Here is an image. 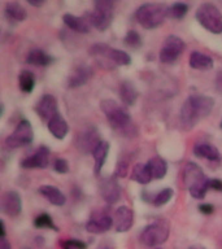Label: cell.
Here are the masks:
<instances>
[{"label":"cell","instance_id":"6da1fadb","mask_svg":"<svg viewBox=\"0 0 222 249\" xmlns=\"http://www.w3.org/2000/svg\"><path fill=\"white\" fill-rule=\"evenodd\" d=\"M213 108V97L200 95V93L190 95L181 108V124L186 130H191L200 121L209 116Z\"/></svg>","mask_w":222,"mask_h":249},{"label":"cell","instance_id":"7a4b0ae2","mask_svg":"<svg viewBox=\"0 0 222 249\" xmlns=\"http://www.w3.org/2000/svg\"><path fill=\"white\" fill-rule=\"evenodd\" d=\"M100 109L114 131L120 132L122 136L135 135V124L132 122L130 114L125 110L124 107H121L118 103L112 99H105L100 103Z\"/></svg>","mask_w":222,"mask_h":249},{"label":"cell","instance_id":"3957f363","mask_svg":"<svg viewBox=\"0 0 222 249\" xmlns=\"http://www.w3.org/2000/svg\"><path fill=\"white\" fill-rule=\"evenodd\" d=\"M90 54L93 60L105 69H112L116 66H128L131 64L130 54L125 51L112 48V47L103 44V43H95L90 48Z\"/></svg>","mask_w":222,"mask_h":249},{"label":"cell","instance_id":"277c9868","mask_svg":"<svg viewBox=\"0 0 222 249\" xmlns=\"http://www.w3.org/2000/svg\"><path fill=\"white\" fill-rule=\"evenodd\" d=\"M183 182L194 198L202 200L205 197L210 179L205 177L202 167L195 162H187L183 169Z\"/></svg>","mask_w":222,"mask_h":249},{"label":"cell","instance_id":"5b68a950","mask_svg":"<svg viewBox=\"0 0 222 249\" xmlns=\"http://www.w3.org/2000/svg\"><path fill=\"white\" fill-rule=\"evenodd\" d=\"M167 16V8L160 3L142 4L135 12V18L139 25L147 30L161 26Z\"/></svg>","mask_w":222,"mask_h":249},{"label":"cell","instance_id":"8992f818","mask_svg":"<svg viewBox=\"0 0 222 249\" xmlns=\"http://www.w3.org/2000/svg\"><path fill=\"white\" fill-rule=\"evenodd\" d=\"M198 22L212 34L222 33V13L214 4L203 3L195 13Z\"/></svg>","mask_w":222,"mask_h":249},{"label":"cell","instance_id":"52a82bcc","mask_svg":"<svg viewBox=\"0 0 222 249\" xmlns=\"http://www.w3.org/2000/svg\"><path fill=\"white\" fill-rule=\"evenodd\" d=\"M170 233L169 223L166 221H156L148 225L140 233V241L146 247H157L167 240Z\"/></svg>","mask_w":222,"mask_h":249},{"label":"cell","instance_id":"ba28073f","mask_svg":"<svg viewBox=\"0 0 222 249\" xmlns=\"http://www.w3.org/2000/svg\"><path fill=\"white\" fill-rule=\"evenodd\" d=\"M113 1H96L93 7L92 13L90 15V23L91 26L97 29L99 31H105L111 26L113 19Z\"/></svg>","mask_w":222,"mask_h":249},{"label":"cell","instance_id":"9c48e42d","mask_svg":"<svg viewBox=\"0 0 222 249\" xmlns=\"http://www.w3.org/2000/svg\"><path fill=\"white\" fill-rule=\"evenodd\" d=\"M33 139H34V132H33L30 122L27 120H22L17 124L15 131L5 139V145L8 148L15 149V148L29 145L33 143Z\"/></svg>","mask_w":222,"mask_h":249},{"label":"cell","instance_id":"30bf717a","mask_svg":"<svg viewBox=\"0 0 222 249\" xmlns=\"http://www.w3.org/2000/svg\"><path fill=\"white\" fill-rule=\"evenodd\" d=\"M185 48H186V44L182 38H179L177 35H169L164 40V46L160 51V61L164 64H173L181 57Z\"/></svg>","mask_w":222,"mask_h":249},{"label":"cell","instance_id":"8fae6325","mask_svg":"<svg viewBox=\"0 0 222 249\" xmlns=\"http://www.w3.org/2000/svg\"><path fill=\"white\" fill-rule=\"evenodd\" d=\"M100 136L95 127H89L78 134L75 144L82 153H92L95 148L100 144Z\"/></svg>","mask_w":222,"mask_h":249},{"label":"cell","instance_id":"7c38bea8","mask_svg":"<svg viewBox=\"0 0 222 249\" xmlns=\"http://www.w3.org/2000/svg\"><path fill=\"white\" fill-rule=\"evenodd\" d=\"M35 112H37V114H38L40 120L48 124L56 114H58L56 97L50 95V93L43 95L38 100V103H37Z\"/></svg>","mask_w":222,"mask_h":249},{"label":"cell","instance_id":"4fadbf2b","mask_svg":"<svg viewBox=\"0 0 222 249\" xmlns=\"http://www.w3.org/2000/svg\"><path fill=\"white\" fill-rule=\"evenodd\" d=\"M50 148L46 147V145H42L35 151L34 155L29 156L25 160H22L21 166L23 169H44L50 163Z\"/></svg>","mask_w":222,"mask_h":249},{"label":"cell","instance_id":"5bb4252c","mask_svg":"<svg viewBox=\"0 0 222 249\" xmlns=\"http://www.w3.org/2000/svg\"><path fill=\"white\" fill-rule=\"evenodd\" d=\"M100 195L108 205L116 204L121 197V187L114 177H109L101 180Z\"/></svg>","mask_w":222,"mask_h":249},{"label":"cell","instance_id":"9a60e30c","mask_svg":"<svg viewBox=\"0 0 222 249\" xmlns=\"http://www.w3.org/2000/svg\"><path fill=\"white\" fill-rule=\"evenodd\" d=\"M113 226V219L103 212H95L86 223V230L90 233H104Z\"/></svg>","mask_w":222,"mask_h":249},{"label":"cell","instance_id":"2e32d148","mask_svg":"<svg viewBox=\"0 0 222 249\" xmlns=\"http://www.w3.org/2000/svg\"><path fill=\"white\" fill-rule=\"evenodd\" d=\"M1 210L8 217H17L22 210V201L16 191H7L1 197Z\"/></svg>","mask_w":222,"mask_h":249},{"label":"cell","instance_id":"e0dca14e","mask_svg":"<svg viewBox=\"0 0 222 249\" xmlns=\"http://www.w3.org/2000/svg\"><path fill=\"white\" fill-rule=\"evenodd\" d=\"M114 229L117 232H126L132 227L134 223V213L129 206H120L114 213Z\"/></svg>","mask_w":222,"mask_h":249},{"label":"cell","instance_id":"ac0fdd59","mask_svg":"<svg viewBox=\"0 0 222 249\" xmlns=\"http://www.w3.org/2000/svg\"><path fill=\"white\" fill-rule=\"evenodd\" d=\"M92 69L89 65H78L73 70V73L70 74L69 79H68V86L70 89H78L81 86L86 85L87 82L92 77Z\"/></svg>","mask_w":222,"mask_h":249},{"label":"cell","instance_id":"d6986e66","mask_svg":"<svg viewBox=\"0 0 222 249\" xmlns=\"http://www.w3.org/2000/svg\"><path fill=\"white\" fill-rule=\"evenodd\" d=\"M62 21L70 30L75 31L78 34H89L90 30H91L90 19H86L83 17H78V16L66 13V15L62 16Z\"/></svg>","mask_w":222,"mask_h":249},{"label":"cell","instance_id":"ffe728a7","mask_svg":"<svg viewBox=\"0 0 222 249\" xmlns=\"http://www.w3.org/2000/svg\"><path fill=\"white\" fill-rule=\"evenodd\" d=\"M39 194L42 195L43 197L46 198V200H48L52 205H56V206L65 205V202H66L65 195L62 194L57 187L50 186V184H44V186L39 187Z\"/></svg>","mask_w":222,"mask_h":249},{"label":"cell","instance_id":"44dd1931","mask_svg":"<svg viewBox=\"0 0 222 249\" xmlns=\"http://www.w3.org/2000/svg\"><path fill=\"white\" fill-rule=\"evenodd\" d=\"M48 130L52 135L56 138V139H64L68 132H69V124L65 121L64 117H61L60 114H56V116L52 118V120L48 122Z\"/></svg>","mask_w":222,"mask_h":249},{"label":"cell","instance_id":"7402d4cb","mask_svg":"<svg viewBox=\"0 0 222 249\" xmlns=\"http://www.w3.org/2000/svg\"><path fill=\"white\" fill-rule=\"evenodd\" d=\"M109 153V143L108 142H104L101 140L100 144L95 148V151L92 152L93 162H95V166H93V171L95 174H100L101 169L104 166L105 161H107V157H108Z\"/></svg>","mask_w":222,"mask_h":249},{"label":"cell","instance_id":"603a6c76","mask_svg":"<svg viewBox=\"0 0 222 249\" xmlns=\"http://www.w3.org/2000/svg\"><path fill=\"white\" fill-rule=\"evenodd\" d=\"M213 58L199 51H194L190 54V66L196 70H210L213 68Z\"/></svg>","mask_w":222,"mask_h":249},{"label":"cell","instance_id":"cb8c5ba5","mask_svg":"<svg viewBox=\"0 0 222 249\" xmlns=\"http://www.w3.org/2000/svg\"><path fill=\"white\" fill-rule=\"evenodd\" d=\"M194 155L200 157V159L209 160V161H220L221 155L217 148L212 145V144H196L194 147Z\"/></svg>","mask_w":222,"mask_h":249},{"label":"cell","instance_id":"d4e9b609","mask_svg":"<svg viewBox=\"0 0 222 249\" xmlns=\"http://www.w3.org/2000/svg\"><path fill=\"white\" fill-rule=\"evenodd\" d=\"M4 12H5L8 19H12L16 22H22L27 18V11L25 9V7H22L19 3H16V1H9V3L5 4Z\"/></svg>","mask_w":222,"mask_h":249},{"label":"cell","instance_id":"484cf974","mask_svg":"<svg viewBox=\"0 0 222 249\" xmlns=\"http://www.w3.org/2000/svg\"><path fill=\"white\" fill-rule=\"evenodd\" d=\"M149 170H151L152 178L153 179H163L166 175L167 171V163L166 161L160 157V156H155L152 157L147 162Z\"/></svg>","mask_w":222,"mask_h":249},{"label":"cell","instance_id":"4316f807","mask_svg":"<svg viewBox=\"0 0 222 249\" xmlns=\"http://www.w3.org/2000/svg\"><path fill=\"white\" fill-rule=\"evenodd\" d=\"M26 62L35 66H48L54 62V57L42 50H31L27 54Z\"/></svg>","mask_w":222,"mask_h":249},{"label":"cell","instance_id":"83f0119b","mask_svg":"<svg viewBox=\"0 0 222 249\" xmlns=\"http://www.w3.org/2000/svg\"><path fill=\"white\" fill-rule=\"evenodd\" d=\"M120 97L125 105L131 107L135 104L136 99H138V91L130 82H122L120 86Z\"/></svg>","mask_w":222,"mask_h":249},{"label":"cell","instance_id":"f1b7e54d","mask_svg":"<svg viewBox=\"0 0 222 249\" xmlns=\"http://www.w3.org/2000/svg\"><path fill=\"white\" fill-rule=\"evenodd\" d=\"M131 179L139 184H148L151 182L152 174L147 163H136L131 173Z\"/></svg>","mask_w":222,"mask_h":249},{"label":"cell","instance_id":"f546056e","mask_svg":"<svg viewBox=\"0 0 222 249\" xmlns=\"http://www.w3.org/2000/svg\"><path fill=\"white\" fill-rule=\"evenodd\" d=\"M18 87L23 93L33 92L35 87V75L29 70H22L18 75Z\"/></svg>","mask_w":222,"mask_h":249},{"label":"cell","instance_id":"4dcf8cb0","mask_svg":"<svg viewBox=\"0 0 222 249\" xmlns=\"http://www.w3.org/2000/svg\"><path fill=\"white\" fill-rule=\"evenodd\" d=\"M34 226L37 229H50L55 230V231H57L58 230L57 226L55 225L54 221H52V218H51L50 214L47 213L39 214L38 217L35 218Z\"/></svg>","mask_w":222,"mask_h":249},{"label":"cell","instance_id":"1f68e13d","mask_svg":"<svg viewBox=\"0 0 222 249\" xmlns=\"http://www.w3.org/2000/svg\"><path fill=\"white\" fill-rule=\"evenodd\" d=\"M173 196H174V191L171 190V188H169V187H167V188H164V190L160 191L159 194L155 196V198H153V204H155V206H163L170 201Z\"/></svg>","mask_w":222,"mask_h":249},{"label":"cell","instance_id":"d6a6232c","mask_svg":"<svg viewBox=\"0 0 222 249\" xmlns=\"http://www.w3.org/2000/svg\"><path fill=\"white\" fill-rule=\"evenodd\" d=\"M169 12H170L173 18L182 19L187 15V12H188V5L185 3H174L170 7Z\"/></svg>","mask_w":222,"mask_h":249},{"label":"cell","instance_id":"836d02e7","mask_svg":"<svg viewBox=\"0 0 222 249\" xmlns=\"http://www.w3.org/2000/svg\"><path fill=\"white\" fill-rule=\"evenodd\" d=\"M124 42L126 43V46L130 48H139L142 46V36H140L136 31L130 30L128 31V34L125 35Z\"/></svg>","mask_w":222,"mask_h":249},{"label":"cell","instance_id":"e575fe53","mask_svg":"<svg viewBox=\"0 0 222 249\" xmlns=\"http://www.w3.org/2000/svg\"><path fill=\"white\" fill-rule=\"evenodd\" d=\"M54 170L58 174H66L69 171V162L64 159H56L54 161Z\"/></svg>","mask_w":222,"mask_h":249},{"label":"cell","instance_id":"d590c367","mask_svg":"<svg viewBox=\"0 0 222 249\" xmlns=\"http://www.w3.org/2000/svg\"><path fill=\"white\" fill-rule=\"evenodd\" d=\"M62 249H86V244L83 241L77 240V239H70L61 243Z\"/></svg>","mask_w":222,"mask_h":249},{"label":"cell","instance_id":"8d00e7d4","mask_svg":"<svg viewBox=\"0 0 222 249\" xmlns=\"http://www.w3.org/2000/svg\"><path fill=\"white\" fill-rule=\"evenodd\" d=\"M128 162H125V161H120L118 165H117V169H116V175L117 177H120V178H124L128 175Z\"/></svg>","mask_w":222,"mask_h":249},{"label":"cell","instance_id":"74e56055","mask_svg":"<svg viewBox=\"0 0 222 249\" xmlns=\"http://www.w3.org/2000/svg\"><path fill=\"white\" fill-rule=\"evenodd\" d=\"M199 210L202 212L203 214H205V215H209L214 212V206L212 204H202V205L199 206Z\"/></svg>","mask_w":222,"mask_h":249},{"label":"cell","instance_id":"f35d334b","mask_svg":"<svg viewBox=\"0 0 222 249\" xmlns=\"http://www.w3.org/2000/svg\"><path fill=\"white\" fill-rule=\"evenodd\" d=\"M209 187L212 188V190L222 192V180L221 179H210Z\"/></svg>","mask_w":222,"mask_h":249},{"label":"cell","instance_id":"ab89813d","mask_svg":"<svg viewBox=\"0 0 222 249\" xmlns=\"http://www.w3.org/2000/svg\"><path fill=\"white\" fill-rule=\"evenodd\" d=\"M0 240H1V243H0V249H12L11 243L7 240V237H0Z\"/></svg>","mask_w":222,"mask_h":249},{"label":"cell","instance_id":"60d3db41","mask_svg":"<svg viewBox=\"0 0 222 249\" xmlns=\"http://www.w3.org/2000/svg\"><path fill=\"white\" fill-rule=\"evenodd\" d=\"M0 237H5V225H4V221L0 222Z\"/></svg>","mask_w":222,"mask_h":249},{"label":"cell","instance_id":"b9f144b4","mask_svg":"<svg viewBox=\"0 0 222 249\" xmlns=\"http://www.w3.org/2000/svg\"><path fill=\"white\" fill-rule=\"evenodd\" d=\"M29 4H30V5H34V7H42L43 4H44V1H33V0H30Z\"/></svg>","mask_w":222,"mask_h":249},{"label":"cell","instance_id":"7bdbcfd3","mask_svg":"<svg viewBox=\"0 0 222 249\" xmlns=\"http://www.w3.org/2000/svg\"><path fill=\"white\" fill-rule=\"evenodd\" d=\"M217 86H218V89L222 91V74H220V75L217 77Z\"/></svg>","mask_w":222,"mask_h":249},{"label":"cell","instance_id":"ee69618b","mask_svg":"<svg viewBox=\"0 0 222 249\" xmlns=\"http://www.w3.org/2000/svg\"><path fill=\"white\" fill-rule=\"evenodd\" d=\"M190 249H205L203 245H192V247H190Z\"/></svg>","mask_w":222,"mask_h":249},{"label":"cell","instance_id":"f6af8a7d","mask_svg":"<svg viewBox=\"0 0 222 249\" xmlns=\"http://www.w3.org/2000/svg\"><path fill=\"white\" fill-rule=\"evenodd\" d=\"M220 127H221V128H222V121H221V124H220Z\"/></svg>","mask_w":222,"mask_h":249},{"label":"cell","instance_id":"bcb514c9","mask_svg":"<svg viewBox=\"0 0 222 249\" xmlns=\"http://www.w3.org/2000/svg\"><path fill=\"white\" fill-rule=\"evenodd\" d=\"M104 249H111V248H104Z\"/></svg>","mask_w":222,"mask_h":249}]
</instances>
